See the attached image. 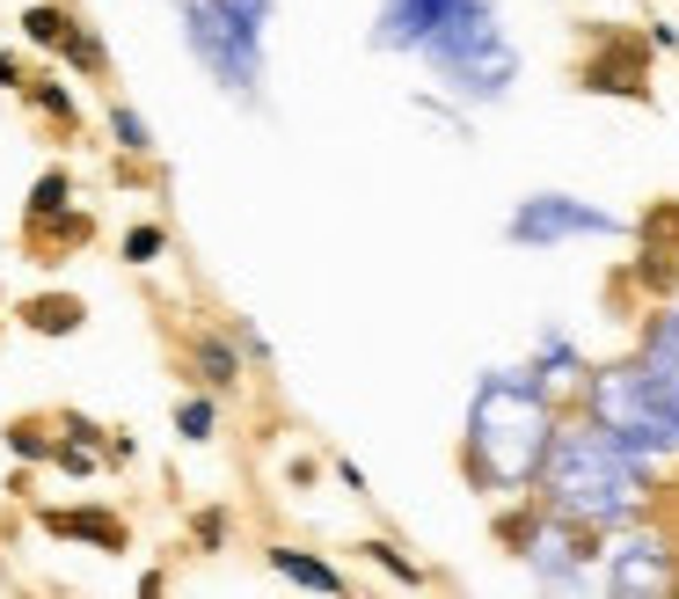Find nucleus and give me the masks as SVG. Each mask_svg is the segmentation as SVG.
Returning a JSON list of instances; mask_svg holds the SVG:
<instances>
[{
  "label": "nucleus",
  "instance_id": "nucleus-1",
  "mask_svg": "<svg viewBox=\"0 0 679 599\" xmlns=\"http://www.w3.org/2000/svg\"><path fill=\"white\" fill-rule=\"evenodd\" d=\"M585 89H607V95H643V44L636 37H614L607 59L585 67Z\"/></svg>",
  "mask_w": 679,
  "mask_h": 599
},
{
  "label": "nucleus",
  "instance_id": "nucleus-2",
  "mask_svg": "<svg viewBox=\"0 0 679 599\" xmlns=\"http://www.w3.org/2000/svg\"><path fill=\"white\" fill-rule=\"evenodd\" d=\"M52 534H73V541H95V548H124V519L110 511H44Z\"/></svg>",
  "mask_w": 679,
  "mask_h": 599
},
{
  "label": "nucleus",
  "instance_id": "nucleus-3",
  "mask_svg": "<svg viewBox=\"0 0 679 599\" xmlns=\"http://www.w3.org/2000/svg\"><path fill=\"white\" fill-rule=\"evenodd\" d=\"M30 329H59V336H67V329H81V300H73V293H44V300H30Z\"/></svg>",
  "mask_w": 679,
  "mask_h": 599
},
{
  "label": "nucleus",
  "instance_id": "nucleus-4",
  "mask_svg": "<svg viewBox=\"0 0 679 599\" xmlns=\"http://www.w3.org/2000/svg\"><path fill=\"white\" fill-rule=\"evenodd\" d=\"M22 30H30V44H67V37H73V16H67V8H30V16H22Z\"/></svg>",
  "mask_w": 679,
  "mask_h": 599
},
{
  "label": "nucleus",
  "instance_id": "nucleus-5",
  "mask_svg": "<svg viewBox=\"0 0 679 599\" xmlns=\"http://www.w3.org/2000/svg\"><path fill=\"white\" fill-rule=\"evenodd\" d=\"M67 197H73V183H67V176H59V169H52V176H44V183H37V191H30V227H44L52 212H67Z\"/></svg>",
  "mask_w": 679,
  "mask_h": 599
},
{
  "label": "nucleus",
  "instance_id": "nucleus-6",
  "mask_svg": "<svg viewBox=\"0 0 679 599\" xmlns=\"http://www.w3.org/2000/svg\"><path fill=\"white\" fill-rule=\"evenodd\" d=\"M197 373H205V388H234V352L226 344H197Z\"/></svg>",
  "mask_w": 679,
  "mask_h": 599
},
{
  "label": "nucleus",
  "instance_id": "nucleus-7",
  "mask_svg": "<svg viewBox=\"0 0 679 599\" xmlns=\"http://www.w3.org/2000/svg\"><path fill=\"white\" fill-rule=\"evenodd\" d=\"M278 570H285V578H300V585H322V592H336V570L307 564V556H293V548H278Z\"/></svg>",
  "mask_w": 679,
  "mask_h": 599
},
{
  "label": "nucleus",
  "instance_id": "nucleus-8",
  "mask_svg": "<svg viewBox=\"0 0 679 599\" xmlns=\"http://www.w3.org/2000/svg\"><path fill=\"white\" fill-rule=\"evenodd\" d=\"M67 52H73V67H81V73H95V67H103V52H95V37H81V30L67 37Z\"/></svg>",
  "mask_w": 679,
  "mask_h": 599
},
{
  "label": "nucleus",
  "instance_id": "nucleus-9",
  "mask_svg": "<svg viewBox=\"0 0 679 599\" xmlns=\"http://www.w3.org/2000/svg\"><path fill=\"white\" fill-rule=\"evenodd\" d=\"M124 248H132V264H154V256H161V234L154 227H132V242H124Z\"/></svg>",
  "mask_w": 679,
  "mask_h": 599
},
{
  "label": "nucleus",
  "instance_id": "nucleus-10",
  "mask_svg": "<svg viewBox=\"0 0 679 599\" xmlns=\"http://www.w3.org/2000/svg\"><path fill=\"white\" fill-rule=\"evenodd\" d=\"M8 439H16V454H59V446H44V432H37V424H16Z\"/></svg>",
  "mask_w": 679,
  "mask_h": 599
},
{
  "label": "nucleus",
  "instance_id": "nucleus-11",
  "mask_svg": "<svg viewBox=\"0 0 679 599\" xmlns=\"http://www.w3.org/2000/svg\"><path fill=\"white\" fill-rule=\"evenodd\" d=\"M183 432H191V439H212V409L191 403V409H183Z\"/></svg>",
  "mask_w": 679,
  "mask_h": 599
},
{
  "label": "nucleus",
  "instance_id": "nucleus-12",
  "mask_svg": "<svg viewBox=\"0 0 679 599\" xmlns=\"http://www.w3.org/2000/svg\"><path fill=\"white\" fill-rule=\"evenodd\" d=\"M197 541H205V548L226 541V519H220V511H205V519H197Z\"/></svg>",
  "mask_w": 679,
  "mask_h": 599
}]
</instances>
